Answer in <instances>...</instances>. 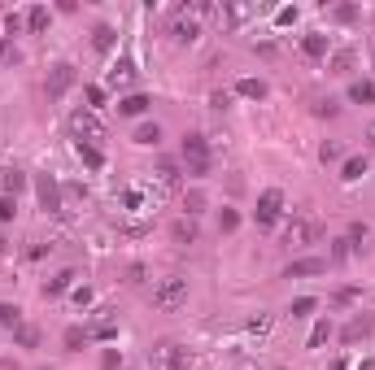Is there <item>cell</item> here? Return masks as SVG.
I'll return each mask as SVG.
<instances>
[{
    "label": "cell",
    "instance_id": "74e56055",
    "mask_svg": "<svg viewBox=\"0 0 375 370\" xmlns=\"http://www.w3.org/2000/svg\"><path fill=\"white\" fill-rule=\"evenodd\" d=\"M18 213V196H0V222H9Z\"/></svg>",
    "mask_w": 375,
    "mask_h": 370
},
{
    "label": "cell",
    "instance_id": "30bf717a",
    "mask_svg": "<svg viewBox=\"0 0 375 370\" xmlns=\"http://www.w3.org/2000/svg\"><path fill=\"white\" fill-rule=\"evenodd\" d=\"M301 53L314 57V62H319V57H332V40H327L323 31H306L301 35Z\"/></svg>",
    "mask_w": 375,
    "mask_h": 370
},
{
    "label": "cell",
    "instance_id": "cb8c5ba5",
    "mask_svg": "<svg viewBox=\"0 0 375 370\" xmlns=\"http://www.w3.org/2000/svg\"><path fill=\"white\" fill-rule=\"evenodd\" d=\"M0 187H5V196H18L27 187V179H22V170H0Z\"/></svg>",
    "mask_w": 375,
    "mask_h": 370
},
{
    "label": "cell",
    "instance_id": "2e32d148",
    "mask_svg": "<svg viewBox=\"0 0 375 370\" xmlns=\"http://www.w3.org/2000/svg\"><path fill=\"white\" fill-rule=\"evenodd\" d=\"M148 105H153V101H148L144 92H131V96H122V101H118V114H127V118H140V114L148 109Z\"/></svg>",
    "mask_w": 375,
    "mask_h": 370
},
{
    "label": "cell",
    "instance_id": "7dc6e473",
    "mask_svg": "<svg viewBox=\"0 0 375 370\" xmlns=\"http://www.w3.org/2000/svg\"><path fill=\"white\" fill-rule=\"evenodd\" d=\"M332 370H345V362H332Z\"/></svg>",
    "mask_w": 375,
    "mask_h": 370
},
{
    "label": "cell",
    "instance_id": "f35d334b",
    "mask_svg": "<svg viewBox=\"0 0 375 370\" xmlns=\"http://www.w3.org/2000/svg\"><path fill=\"white\" fill-rule=\"evenodd\" d=\"M332 18H336V22H354V18H358V9H354V5H336V9H332Z\"/></svg>",
    "mask_w": 375,
    "mask_h": 370
},
{
    "label": "cell",
    "instance_id": "44dd1931",
    "mask_svg": "<svg viewBox=\"0 0 375 370\" xmlns=\"http://www.w3.org/2000/svg\"><path fill=\"white\" fill-rule=\"evenodd\" d=\"M349 101L371 105V101H375V83H371V79H354V83H349Z\"/></svg>",
    "mask_w": 375,
    "mask_h": 370
},
{
    "label": "cell",
    "instance_id": "7c38bea8",
    "mask_svg": "<svg viewBox=\"0 0 375 370\" xmlns=\"http://www.w3.org/2000/svg\"><path fill=\"white\" fill-rule=\"evenodd\" d=\"M253 14H257L253 5H240V0H236V5H222L218 9V22H222V27H244Z\"/></svg>",
    "mask_w": 375,
    "mask_h": 370
},
{
    "label": "cell",
    "instance_id": "f1b7e54d",
    "mask_svg": "<svg viewBox=\"0 0 375 370\" xmlns=\"http://www.w3.org/2000/svg\"><path fill=\"white\" fill-rule=\"evenodd\" d=\"M354 253H358V248H354V240H349V235H341V240H332V261H349Z\"/></svg>",
    "mask_w": 375,
    "mask_h": 370
},
{
    "label": "cell",
    "instance_id": "8fae6325",
    "mask_svg": "<svg viewBox=\"0 0 375 370\" xmlns=\"http://www.w3.org/2000/svg\"><path fill=\"white\" fill-rule=\"evenodd\" d=\"M35 187H40V200H44V209H49V213H66V205H62V187H57V179H49V174H44Z\"/></svg>",
    "mask_w": 375,
    "mask_h": 370
},
{
    "label": "cell",
    "instance_id": "484cf974",
    "mask_svg": "<svg viewBox=\"0 0 375 370\" xmlns=\"http://www.w3.org/2000/svg\"><path fill=\"white\" fill-rule=\"evenodd\" d=\"M27 27H31L35 35L49 31V9H44V5H31V9H27Z\"/></svg>",
    "mask_w": 375,
    "mask_h": 370
},
{
    "label": "cell",
    "instance_id": "277c9868",
    "mask_svg": "<svg viewBox=\"0 0 375 370\" xmlns=\"http://www.w3.org/2000/svg\"><path fill=\"white\" fill-rule=\"evenodd\" d=\"M70 131H75V144H101L109 131H105V122L92 109H75L70 114Z\"/></svg>",
    "mask_w": 375,
    "mask_h": 370
},
{
    "label": "cell",
    "instance_id": "e575fe53",
    "mask_svg": "<svg viewBox=\"0 0 375 370\" xmlns=\"http://www.w3.org/2000/svg\"><path fill=\"white\" fill-rule=\"evenodd\" d=\"M183 209H188V218H196V213L205 209V196H201V192H188V196H183Z\"/></svg>",
    "mask_w": 375,
    "mask_h": 370
},
{
    "label": "cell",
    "instance_id": "d6986e66",
    "mask_svg": "<svg viewBox=\"0 0 375 370\" xmlns=\"http://www.w3.org/2000/svg\"><path fill=\"white\" fill-rule=\"evenodd\" d=\"M327 70H332V75H349V70H354V49H336L327 57Z\"/></svg>",
    "mask_w": 375,
    "mask_h": 370
},
{
    "label": "cell",
    "instance_id": "836d02e7",
    "mask_svg": "<svg viewBox=\"0 0 375 370\" xmlns=\"http://www.w3.org/2000/svg\"><path fill=\"white\" fill-rule=\"evenodd\" d=\"M327 336H332V322H327V318H323V322H314V331H310V349H319Z\"/></svg>",
    "mask_w": 375,
    "mask_h": 370
},
{
    "label": "cell",
    "instance_id": "ffe728a7",
    "mask_svg": "<svg viewBox=\"0 0 375 370\" xmlns=\"http://www.w3.org/2000/svg\"><path fill=\"white\" fill-rule=\"evenodd\" d=\"M75 279H79L75 270H62V274H53V279H44V296H62Z\"/></svg>",
    "mask_w": 375,
    "mask_h": 370
},
{
    "label": "cell",
    "instance_id": "4dcf8cb0",
    "mask_svg": "<svg viewBox=\"0 0 375 370\" xmlns=\"http://www.w3.org/2000/svg\"><path fill=\"white\" fill-rule=\"evenodd\" d=\"M0 327H22V309L0 301Z\"/></svg>",
    "mask_w": 375,
    "mask_h": 370
},
{
    "label": "cell",
    "instance_id": "8992f818",
    "mask_svg": "<svg viewBox=\"0 0 375 370\" xmlns=\"http://www.w3.org/2000/svg\"><path fill=\"white\" fill-rule=\"evenodd\" d=\"M279 213H284V192L279 187H266L262 196H257V209H253V222L257 226H275Z\"/></svg>",
    "mask_w": 375,
    "mask_h": 370
},
{
    "label": "cell",
    "instance_id": "e0dca14e",
    "mask_svg": "<svg viewBox=\"0 0 375 370\" xmlns=\"http://www.w3.org/2000/svg\"><path fill=\"white\" fill-rule=\"evenodd\" d=\"M122 205L131 209V213H140V209H153V205H148V192H144L140 183H131V187L122 192Z\"/></svg>",
    "mask_w": 375,
    "mask_h": 370
},
{
    "label": "cell",
    "instance_id": "8d00e7d4",
    "mask_svg": "<svg viewBox=\"0 0 375 370\" xmlns=\"http://www.w3.org/2000/svg\"><path fill=\"white\" fill-rule=\"evenodd\" d=\"M18 62V49H14V40H0V66H14Z\"/></svg>",
    "mask_w": 375,
    "mask_h": 370
},
{
    "label": "cell",
    "instance_id": "5bb4252c",
    "mask_svg": "<svg viewBox=\"0 0 375 370\" xmlns=\"http://www.w3.org/2000/svg\"><path fill=\"white\" fill-rule=\"evenodd\" d=\"M170 235H174V244H196L201 240V226H196V218H174Z\"/></svg>",
    "mask_w": 375,
    "mask_h": 370
},
{
    "label": "cell",
    "instance_id": "7a4b0ae2",
    "mask_svg": "<svg viewBox=\"0 0 375 370\" xmlns=\"http://www.w3.org/2000/svg\"><path fill=\"white\" fill-rule=\"evenodd\" d=\"M192 357H188V344L179 340H161L148 349V370H188Z\"/></svg>",
    "mask_w": 375,
    "mask_h": 370
},
{
    "label": "cell",
    "instance_id": "ac0fdd59",
    "mask_svg": "<svg viewBox=\"0 0 375 370\" xmlns=\"http://www.w3.org/2000/svg\"><path fill=\"white\" fill-rule=\"evenodd\" d=\"M114 40H118V31H114L109 22H101V27L92 31V49H96V53H109V49H114Z\"/></svg>",
    "mask_w": 375,
    "mask_h": 370
},
{
    "label": "cell",
    "instance_id": "7402d4cb",
    "mask_svg": "<svg viewBox=\"0 0 375 370\" xmlns=\"http://www.w3.org/2000/svg\"><path fill=\"white\" fill-rule=\"evenodd\" d=\"M109 83H114V88H131V83H135V66L131 62H118L109 70Z\"/></svg>",
    "mask_w": 375,
    "mask_h": 370
},
{
    "label": "cell",
    "instance_id": "5b68a950",
    "mask_svg": "<svg viewBox=\"0 0 375 370\" xmlns=\"http://www.w3.org/2000/svg\"><path fill=\"white\" fill-rule=\"evenodd\" d=\"M323 240V222L319 218H292L284 226V244L288 248H310V244H319Z\"/></svg>",
    "mask_w": 375,
    "mask_h": 370
},
{
    "label": "cell",
    "instance_id": "b9f144b4",
    "mask_svg": "<svg viewBox=\"0 0 375 370\" xmlns=\"http://www.w3.org/2000/svg\"><path fill=\"white\" fill-rule=\"evenodd\" d=\"M336 109H341L336 101H319V105H314V114H323V118H336Z\"/></svg>",
    "mask_w": 375,
    "mask_h": 370
},
{
    "label": "cell",
    "instance_id": "f546056e",
    "mask_svg": "<svg viewBox=\"0 0 375 370\" xmlns=\"http://www.w3.org/2000/svg\"><path fill=\"white\" fill-rule=\"evenodd\" d=\"M314 309H319V301H314V296H301V301L288 305V314H292V318H310Z\"/></svg>",
    "mask_w": 375,
    "mask_h": 370
},
{
    "label": "cell",
    "instance_id": "f6af8a7d",
    "mask_svg": "<svg viewBox=\"0 0 375 370\" xmlns=\"http://www.w3.org/2000/svg\"><path fill=\"white\" fill-rule=\"evenodd\" d=\"M367 148H371V153H375V122H371V127H367Z\"/></svg>",
    "mask_w": 375,
    "mask_h": 370
},
{
    "label": "cell",
    "instance_id": "60d3db41",
    "mask_svg": "<svg viewBox=\"0 0 375 370\" xmlns=\"http://www.w3.org/2000/svg\"><path fill=\"white\" fill-rule=\"evenodd\" d=\"M319 157L323 161H336V157H341V144H336V140H327V144L319 148Z\"/></svg>",
    "mask_w": 375,
    "mask_h": 370
},
{
    "label": "cell",
    "instance_id": "bcb514c9",
    "mask_svg": "<svg viewBox=\"0 0 375 370\" xmlns=\"http://www.w3.org/2000/svg\"><path fill=\"white\" fill-rule=\"evenodd\" d=\"M358 370H375V357H367V362H362V366H358Z\"/></svg>",
    "mask_w": 375,
    "mask_h": 370
},
{
    "label": "cell",
    "instance_id": "83f0119b",
    "mask_svg": "<svg viewBox=\"0 0 375 370\" xmlns=\"http://www.w3.org/2000/svg\"><path fill=\"white\" fill-rule=\"evenodd\" d=\"M157 183L174 187V183H179V166H174V161H157Z\"/></svg>",
    "mask_w": 375,
    "mask_h": 370
},
{
    "label": "cell",
    "instance_id": "d6a6232c",
    "mask_svg": "<svg viewBox=\"0 0 375 370\" xmlns=\"http://www.w3.org/2000/svg\"><path fill=\"white\" fill-rule=\"evenodd\" d=\"M362 174H367V157H349L341 170V179H362Z\"/></svg>",
    "mask_w": 375,
    "mask_h": 370
},
{
    "label": "cell",
    "instance_id": "1f68e13d",
    "mask_svg": "<svg viewBox=\"0 0 375 370\" xmlns=\"http://www.w3.org/2000/svg\"><path fill=\"white\" fill-rule=\"evenodd\" d=\"M83 344H88V331H83V327H70V331H66V353H79Z\"/></svg>",
    "mask_w": 375,
    "mask_h": 370
},
{
    "label": "cell",
    "instance_id": "9a60e30c",
    "mask_svg": "<svg viewBox=\"0 0 375 370\" xmlns=\"http://www.w3.org/2000/svg\"><path fill=\"white\" fill-rule=\"evenodd\" d=\"M371 331H375V318H362V314H358V318L341 331V340H345V344H358V340H367Z\"/></svg>",
    "mask_w": 375,
    "mask_h": 370
},
{
    "label": "cell",
    "instance_id": "ab89813d",
    "mask_svg": "<svg viewBox=\"0 0 375 370\" xmlns=\"http://www.w3.org/2000/svg\"><path fill=\"white\" fill-rule=\"evenodd\" d=\"M218 226H222V231H236V226H240V218H236L231 209H222V213H218Z\"/></svg>",
    "mask_w": 375,
    "mask_h": 370
},
{
    "label": "cell",
    "instance_id": "6da1fadb",
    "mask_svg": "<svg viewBox=\"0 0 375 370\" xmlns=\"http://www.w3.org/2000/svg\"><path fill=\"white\" fill-rule=\"evenodd\" d=\"M188 292H192V283H188V274H161V279L153 283V309H161V314H174V309L188 305Z\"/></svg>",
    "mask_w": 375,
    "mask_h": 370
},
{
    "label": "cell",
    "instance_id": "9c48e42d",
    "mask_svg": "<svg viewBox=\"0 0 375 370\" xmlns=\"http://www.w3.org/2000/svg\"><path fill=\"white\" fill-rule=\"evenodd\" d=\"M271 327H275V314H271V309H257V314H253L249 322H244V336L262 344L266 336H271Z\"/></svg>",
    "mask_w": 375,
    "mask_h": 370
},
{
    "label": "cell",
    "instance_id": "d4e9b609",
    "mask_svg": "<svg viewBox=\"0 0 375 370\" xmlns=\"http://www.w3.org/2000/svg\"><path fill=\"white\" fill-rule=\"evenodd\" d=\"M75 153L83 157V166H92V170H101V166H105V153L96 144H75Z\"/></svg>",
    "mask_w": 375,
    "mask_h": 370
},
{
    "label": "cell",
    "instance_id": "52a82bcc",
    "mask_svg": "<svg viewBox=\"0 0 375 370\" xmlns=\"http://www.w3.org/2000/svg\"><path fill=\"white\" fill-rule=\"evenodd\" d=\"M70 88H75V66H70V62H57V66L49 70V79H44V92H49V101H62Z\"/></svg>",
    "mask_w": 375,
    "mask_h": 370
},
{
    "label": "cell",
    "instance_id": "4fadbf2b",
    "mask_svg": "<svg viewBox=\"0 0 375 370\" xmlns=\"http://www.w3.org/2000/svg\"><path fill=\"white\" fill-rule=\"evenodd\" d=\"M170 35H174V44H196V35H201V27H196V18L179 14V18L170 22Z\"/></svg>",
    "mask_w": 375,
    "mask_h": 370
},
{
    "label": "cell",
    "instance_id": "d590c367",
    "mask_svg": "<svg viewBox=\"0 0 375 370\" xmlns=\"http://www.w3.org/2000/svg\"><path fill=\"white\" fill-rule=\"evenodd\" d=\"M18 331V344H22V349H35V344H40V331H35V327H14Z\"/></svg>",
    "mask_w": 375,
    "mask_h": 370
},
{
    "label": "cell",
    "instance_id": "603a6c76",
    "mask_svg": "<svg viewBox=\"0 0 375 370\" xmlns=\"http://www.w3.org/2000/svg\"><path fill=\"white\" fill-rule=\"evenodd\" d=\"M131 140H135V144H161V127L157 122H140Z\"/></svg>",
    "mask_w": 375,
    "mask_h": 370
},
{
    "label": "cell",
    "instance_id": "ba28073f",
    "mask_svg": "<svg viewBox=\"0 0 375 370\" xmlns=\"http://www.w3.org/2000/svg\"><path fill=\"white\" fill-rule=\"evenodd\" d=\"M323 270H327V257H297L288 261L284 279H310V274H323Z\"/></svg>",
    "mask_w": 375,
    "mask_h": 370
},
{
    "label": "cell",
    "instance_id": "ee69618b",
    "mask_svg": "<svg viewBox=\"0 0 375 370\" xmlns=\"http://www.w3.org/2000/svg\"><path fill=\"white\" fill-rule=\"evenodd\" d=\"M92 301V288H75V305H88Z\"/></svg>",
    "mask_w": 375,
    "mask_h": 370
},
{
    "label": "cell",
    "instance_id": "4316f807",
    "mask_svg": "<svg viewBox=\"0 0 375 370\" xmlns=\"http://www.w3.org/2000/svg\"><path fill=\"white\" fill-rule=\"evenodd\" d=\"M236 92H240V96H249V101H262V96H266V83H262V79H240Z\"/></svg>",
    "mask_w": 375,
    "mask_h": 370
},
{
    "label": "cell",
    "instance_id": "7bdbcfd3",
    "mask_svg": "<svg viewBox=\"0 0 375 370\" xmlns=\"http://www.w3.org/2000/svg\"><path fill=\"white\" fill-rule=\"evenodd\" d=\"M22 22H27V18H18V14H9V22H5V31H9V35H18V31H22Z\"/></svg>",
    "mask_w": 375,
    "mask_h": 370
},
{
    "label": "cell",
    "instance_id": "3957f363",
    "mask_svg": "<svg viewBox=\"0 0 375 370\" xmlns=\"http://www.w3.org/2000/svg\"><path fill=\"white\" fill-rule=\"evenodd\" d=\"M209 166H214V161H209V144H205V135H196V131H192V135H183V170L192 174V179H205V174H209Z\"/></svg>",
    "mask_w": 375,
    "mask_h": 370
}]
</instances>
